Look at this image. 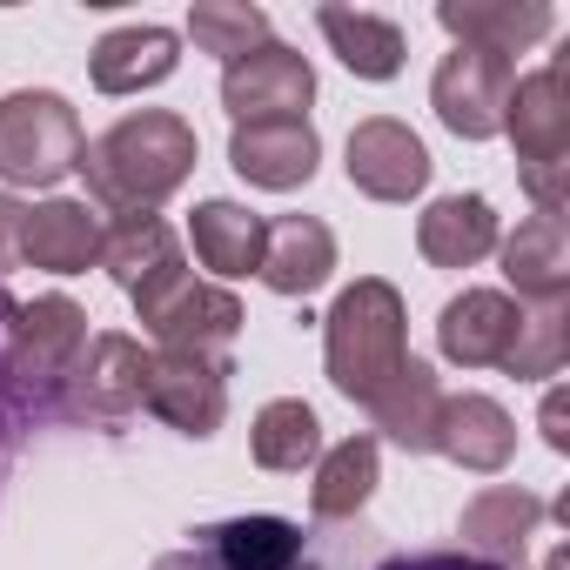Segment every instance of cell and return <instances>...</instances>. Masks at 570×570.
Instances as JSON below:
<instances>
[{"mask_svg":"<svg viewBox=\"0 0 570 570\" xmlns=\"http://www.w3.org/2000/svg\"><path fill=\"white\" fill-rule=\"evenodd\" d=\"M543 517H550V503H543L537 490H523V483H497V490H483V497L463 503L456 537H463L470 557L503 563V570H523V550H530V537L543 530Z\"/></svg>","mask_w":570,"mask_h":570,"instance_id":"4fadbf2b","label":"cell"},{"mask_svg":"<svg viewBox=\"0 0 570 570\" xmlns=\"http://www.w3.org/2000/svg\"><path fill=\"white\" fill-rule=\"evenodd\" d=\"M517 88V68L503 55H483V48H450L430 75V108L450 135L463 141H490L503 135V101Z\"/></svg>","mask_w":570,"mask_h":570,"instance_id":"30bf717a","label":"cell"},{"mask_svg":"<svg viewBox=\"0 0 570 570\" xmlns=\"http://www.w3.org/2000/svg\"><path fill=\"white\" fill-rule=\"evenodd\" d=\"M88 350V309L75 296H35L8 309V336H0V376L14 383V396H28L41 416H55V396L68 383V370Z\"/></svg>","mask_w":570,"mask_h":570,"instance_id":"277c9868","label":"cell"},{"mask_svg":"<svg viewBox=\"0 0 570 570\" xmlns=\"http://www.w3.org/2000/svg\"><path fill=\"white\" fill-rule=\"evenodd\" d=\"M323 161V141L309 121H262V128H235L228 135V168L248 188H303Z\"/></svg>","mask_w":570,"mask_h":570,"instance_id":"2e32d148","label":"cell"},{"mask_svg":"<svg viewBox=\"0 0 570 570\" xmlns=\"http://www.w3.org/2000/svg\"><path fill=\"white\" fill-rule=\"evenodd\" d=\"M188 35H195L202 55L242 61V55H255V48L268 41V14L248 8V0H202V8L188 14Z\"/></svg>","mask_w":570,"mask_h":570,"instance_id":"f546056e","label":"cell"},{"mask_svg":"<svg viewBox=\"0 0 570 570\" xmlns=\"http://www.w3.org/2000/svg\"><path fill=\"white\" fill-rule=\"evenodd\" d=\"M309 101H316V68L282 41H262L255 55L222 68V108L235 115V128L309 121Z\"/></svg>","mask_w":570,"mask_h":570,"instance_id":"9c48e42d","label":"cell"},{"mask_svg":"<svg viewBox=\"0 0 570 570\" xmlns=\"http://www.w3.org/2000/svg\"><path fill=\"white\" fill-rule=\"evenodd\" d=\"M275 296H289V303H303V296H316L323 282L336 275V235H330V222L323 215H275L268 222V235H262V268H255Z\"/></svg>","mask_w":570,"mask_h":570,"instance_id":"5bb4252c","label":"cell"},{"mask_svg":"<svg viewBox=\"0 0 570 570\" xmlns=\"http://www.w3.org/2000/svg\"><path fill=\"white\" fill-rule=\"evenodd\" d=\"M443 35H456V48H483V55H517V48H537L557 14L543 0H443L436 8Z\"/></svg>","mask_w":570,"mask_h":570,"instance_id":"d6986e66","label":"cell"},{"mask_svg":"<svg viewBox=\"0 0 570 570\" xmlns=\"http://www.w3.org/2000/svg\"><path fill=\"white\" fill-rule=\"evenodd\" d=\"M350 181H356V195H370V202H410V195H423L430 188V148L403 128V121H390V115H370V121H356L350 128Z\"/></svg>","mask_w":570,"mask_h":570,"instance_id":"8fae6325","label":"cell"},{"mask_svg":"<svg viewBox=\"0 0 570 570\" xmlns=\"http://www.w3.org/2000/svg\"><path fill=\"white\" fill-rule=\"evenodd\" d=\"M248 450H255L262 470L296 476V470H309L323 456V423H316V410L303 396H275V403H262V416L248 430Z\"/></svg>","mask_w":570,"mask_h":570,"instance_id":"83f0119b","label":"cell"},{"mask_svg":"<svg viewBox=\"0 0 570 570\" xmlns=\"http://www.w3.org/2000/svg\"><path fill=\"white\" fill-rule=\"evenodd\" d=\"M21 228H28V208L14 195H0V275L21 268Z\"/></svg>","mask_w":570,"mask_h":570,"instance_id":"1f68e13d","label":"cell"},{"mask_svg":"<svg viewBox=\"0 0 570 570\" xmlns=\"http://www.w3.org/2000/svg\"><path fill=\"white\" fill-rule=\"evenodd\" d=\"M497 242H503L497 235V208L483 195H443L416 222V248H423L430 268H476Z\"/></svg>","mask_w":570,"mask_h":570,"instance_id":"cb8c5ba5","label":"cell"},{"mask_svg":"<svg viewBox=\"0 0 570 570\" xmlns=\"http://www.w3.org/2000/svg\"><path fill=\"white\" fill-rule=\"evenodd\" d=\"M503 135L517 148V175H523L530 202L563 208V195H570V75H563V55L510 88Z\"/></svg>","mask_w":570,"mask_h":570,"instance_id":"3957f363","label":"cell"},{"mask_svg":"<svg viewBox=\"0 0 570 570\" xmlns=\"http://www.w3.org/2000/svg\"><path fill=\"white\" fill-rule=\"evenodd\" d=\"M316 28H323V41L336 48V61H343L356 81H396V75H403L410 41H403L396 21L363 14V8H316Z\"/></svg>","mask_w":570,"mask_h":570,"instance_id":"d4e9b609","label":"cell"},{"mask_svg":"<svg viewBox=\"0 0 570 570\" xmlns=\"http://www.w3.org/2000/svg\"><path fill=\"white\" fill-rule=\"evenodd\" d=\"M517 316H523L517 296H503V289H463V296L443 303V316H436V343H443V356L463 363V370H497V363L510 356Z\"/></svg>","mask_w":570,"mask_h":570,"instance_id":"9a60e30c","label":"cell"},{"mask_svg":"<svg viewBox=\"0 0 570 570\" xmlns=\"http://www.w3.org/2000/svg\"><path fill=\"white\" fill-rule=\"evenodd\" d=\"M497 248H503V275H510L517 296L563 303V289H570V222H563V208H530L517 222V235L497 242Z\"/></svg>","mask_w":570,"mask_h":570,"instance_id":"e0dca14e","label":"cell"},{"mask_svg":"<svg viewBox=\"0 0 570 570\" xmlns=\"http://www.w3.org/2000/svg\"><path fill=\"white\" fill-rule=\"evenodd\" d=\"M21 262L48 268V275H81L88 262H101V215H88V202H61V195L28 208Z\"/></svg>","mask_w":570,"mask_h":570,"instance_id":"7402d4cb","label":"cell"},{"mask_svg":"<svg viewBox=\"0 0 570 570\" xmlns=\"http://www.w3.org/2000/svg\"><path fill=\"white\" fill-rule=\"evenodd\" d=\"M135 316H141V330H148L161 350L202 356V363H228V350H235V336H242V323H248V309L235 303V289L202 282V275H188V268H175V275L155 282V289H141V296H135Z\"/></svg>","mask_w":570,"mask_h":570,"instance_id":"5b68a950","label":"cell"},{"mask_svg":"<svg viewBox=\"0 0 570 570\" xmlns=\"http://www.w3.org/2000/svg\"><path fill=\"white\" fill-rule=\"evenodd\" d=\"M262 235H268V222H262L255 208H242V202H222V195L202 202L195 222H188L195 262L215 268V275H248V268H262Z\"/></svg>","mask_w":570,"mask_h":570,"instance_id":"4316f807","label":"cell"},{"mask_svg":"<svg viewBox=\"0 0 570 570\" xmlns=\"http://www.w3.org/2000/svg\"><path fill=\"white\" fill-rule=\"evenodd\" d=\"M563 356H570V309H563V303H530V309L517 316L510 356H503L497 370H510L517 383H543V376L563 370Z\"/></svg>","mask_w":570,"mask_h":570,"instance_id":"f1b7e54d","label":"cell"},{"mask_svg":"<svg viewBox=\"0 0 570 570\" xmlns=\"http://www.w3.org/2000/svg\"><path fill=\"white\" fill-rule=\"evenodd\" d=\"M101 268L115 275V289L141 296L188 262H181V242L161 215H115V228H101Z\"/></svg>","mask_w":570,"mask_h":570,"instance_id":"603a6c76","label":"cell"},{"mask_svg":"<svg viewBox=\"0 0 570 570\" xmlns=\"http://www.w3.org/2000/svg\"><path fill=\"white\" fill-rule=\"evenodd\" d=\"M148 370H155V356L135 336H121V330L88 336L81 363L68 370V383L55 396V416H68V423H121V416L148 410Z\"/></svg>","mask_w":570,"mask_h":570,"instance_id":"52a82bcc","label":"cell"},{"mask_svg":"<svg viewBox=\"0 0 570 570\" xmlns=\"http://www.w3.org/2000/svg\"><path fill=\"white\" fill-rule=\"evenodd\" d=\"M376 483H383V450H376V436H343L336 450L316 456L309 510H316L323 523H343V517H356V510L376 497Z\"/></svg>","mask_w":570,"mask_h":570,"instance_id":"484cf974","label":"cell"},{"mask_svg":"<svg viewBox=\"0 0 570 570\" xmlns=\"http://www.w3.org/2000/svg\"><path fill=\"white\" fill-rule=\"evenodd\" d=\"M181 68V41L168 28H115L95 41L88 55V75L101 95H141V88H161L168 75Z\"/></svg>","mask_w":570,"mask_h":570,"instance_id":"44dd1931","label":"cell"},{"mask_svg":"<svg viewBox=\"0 0 570 570\" xmlns=\"http://www.w3.org/2000/svg\"><path fill=\"white\" fill-rule=\"evenodd\" d=\"M148 410L181 430V436H215L228 416V363H202V356H175L161 350L148 370Z\"/></svg>","mask_w":570,"mask_h":570,"instance_id":"7c38bea8","label":"cell"},{"mask_svg":"<svg viewBox=\"0 0 570 570\" xmlns=\"http://www.w3.org/2000/svg\"><path fill=\"white\" fill-rule=\"evenodd\" d=\"M383 570H503V563H483L470 550H410V557H390Z\"/></svg>","mask_w":570,"mask_h":570,"instance_id":"4dcf8cb0","label":"cell"},{"mask_svg":"<svg viewBox=\"0 0 570 570\" xmlns=\"http://www.w3.org/2000/svg\"><path fill=\"white\" fill-rule=\"evenodd\" d=\"M543 443L550 450H570V403H563V390L543 396Z\"/></svg>","mask_w":570,"mask_h":570,"instance_id":"d6a6232c","label":"cell"},{"mask_svg":"<svg viewBox=\"0 0 570 570\" xmlns=\"http://www.w3.org/2000/svg\"><path fill=\"white\" fill-rule=\"evenodd\" d=\"M195 128L168 108H141V115H121L108 135L81 141V175H88V195L115 215H155L188 175H195Z\"/></svg>","mask_w":570,"mask_h":570,"instance_id":"6da1fadb","label":"cell"},{"mask_svg":"<svg viewBox=\"0 0 570 570\" xmlns=\"http://www.w3.org/2000/svg\"><path fill=\"white\" fill-rule=\"evenodd\" d=\"M323 363H330V383L350 403H370L410 363V316H403L396 282L356 275L350 289L330 303V316H323Z\"/></svg>","mask_w":570,"mask_h":570,"instance_id":"7a4b0ae2","label":"cell"},{"mask_svg":"<svg viewBox=\"0 0 570 570\" xmlns=\"http://www.w3.org/2000/svg\"><path fill=\"white\" fill-rule=\"evenodd\" d=\"M370 423H376V436H390L396 450H410V456H430L436 450V416H443V383H436V370L430 363H403L370 403Z\"/></svg>","mask_w":570,"mask_h":570,"instance_id":"ffe728a7","label":"cell"},{"mask_svg":"<svg viewBox=\"0 0 570 570\" xmlns=\"http://www.w3.org/2000/svg\"><path fill=\"white\" fill-rule=\"evenodd\" d=\"M148 570H309V537L289 517H228L195 530L188 550H168Z\"/></svg>","mask_w":570,"mask_h":570,"instance_id":"ba28073f","label":"cell"},{"mask_svg":"<svg viewBox=\"0 0 570 570\" xmlns=\"http://www.w3.org/2000/svg\"><path fill=\"white\" fill-rule=\"evenodd\" d=\"M436 450L456 463V470H476V476H497L510 456H517V423L497 396H443V416H436Z\"/></svg>","mask_w":570,"mask_h":570,"instance_id":"ac0fdd59","label":"cell"},{"mask_svg":"<svg viewBox=\"0 0 570 570\" xmlns=\"http://www.w3.org/2000/svg\"><path fill=\"white\" fill-rule=\"evenodd\" d=\"M81 168V115L55 88H21L0 101V181L55 188Z\"/></svg>","mask_w":570,"mask_h":570,"instance_id":"8992f818","label":"cell"}]
</instances>
